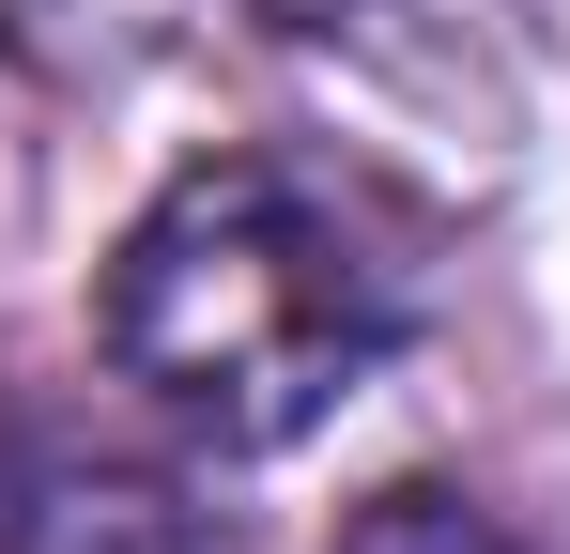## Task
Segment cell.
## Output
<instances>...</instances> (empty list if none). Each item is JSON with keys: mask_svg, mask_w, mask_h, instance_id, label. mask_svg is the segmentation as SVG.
<instances>
[{"mask_svg": "<svg viewBox=\"0 0 570 554\" xmlns=\"http://www.w3.org/2000/svg\"><path fill=\"white\" fill-rule=\"evenodd\" d=\"M16 16H62V0H0V31H16Z\"/></svg>", "mask_w": 570, "mask_h": 554, "instance_id": "8992f818", "label": "cell"}, {"mask_svg": "<svg viewBox=\"0 0 570 554\" xmlns=\"http://www.w3.org/2000/svg\"><path fill=\"white\" fill-rule=\"evenodd\" d=\"M108 369L200 447L324 432L416 324V263L308 155H200L108 247Z\"/></svg>", "mask_w": 570, "mask_h": 554, "instance_id": "6da1fadb", "label": "cell"}, {"mask_svg": "<svg viewBox=\"0 0 570 554\" xmlns=\"http://www.w3.org/2000/svg\"><path fill=\"white\" fill-rule=\"evenodd\" d=\"M16 462H31V432H16V416H0V493H16Z\"/></svg>", "mask_w": 570, "mask_h": 554, "instance_id": "5b68a950", "label": "cell"}, {"mask_svg": "<svg viewBox=\"0 0 570 554\" xmlns=\"http://www.w3.org/2000/svg\"><path fill=\"white\" fill-rule=\"evenodd\" d=\"M340 554H524L478 493H448V477H401V493H371L355 524H340Z\"/></svg>", "mask_w": 570, "mask_h": 554, "instance_id": "3957f363", "label": "cell"}, {"mask_svg": "<svg viewBox=\"0 0 570 554\" xmlns=\"http://www.w3.org/2000/svg\"><path fill=\"white\" fill-rule=\"evenodd\" d=\"M0 554H216V540H200V508L155 477V462L31 447L16 493H0Z\"/></svg>", "mask_w": 570, "mask_h": 554, "instance_id": "7a4b0ae2", "label": "cell"}, {"mask_svg": "<svg viewBox=\"0 0 570 554\" xmlns=\"http://www.w3.org/2000/svg\"><path fill=\"white\" fill-rule=\"evenodd\" d=\"M232 16H263V31H278V47H340V31H355V16H371V0H232Z\"/></svg>", "mask_w": 570, "mask_h": 554, "instance_id": "277c9868", "label": "cell"}]
</instances>
